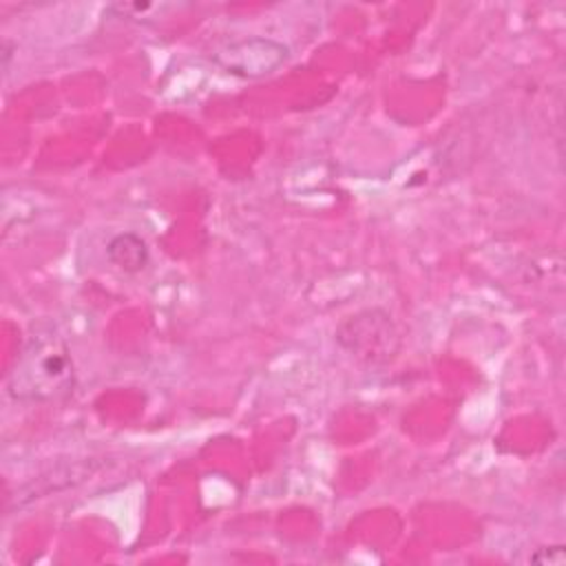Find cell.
Wrapping results in <instances>:
<instances>
[{
    "mask_svg": "<svg viewBox=\"0 0 566 566\" xmlns=\"http://www.w3.org/2000/svg\"><path fill=\"white\" fill-rule=\"evenodd\" d=\"M73 380L69 349L51 336H35L20 352L7 378L13 400L42 402L66 391Z\"/></svg>",
    "mask_w": 566,
    "mask_h": 566,
    "instance_id": "obj_1",
    "label": "cell"
},
{
    "mask_svg": "<svg viewBox=\"0 0 566 566\" xmlns=\"http://www.w3.org/2000/svg\"><path fill=\"white\" fill-rule=\"evenodd\" d=\"M287 60V46L270 38H250L234 42L214 55V62L239 77H263Z\"/></svg>",
    "mask_w": 566,
    "mask_h": 566,
    "instance_id": "obj_3",
    "label": "cell"
},
{
    "mask_svg": "<svg viewBox=\"0 0 566 566\" xmlns=\"http://www.w3.org/2000/svg\"><path fill=\"white\" fill-rule=\"evenodd\" d=\"M336 338L347 352L367 363H385L394 358L400 345V334L391 316L382 310H365L347 318L338 327Z\"/></svg>",
    "mask_w": 566,
    "mask_h": 566,
    "instance_id": "obj_2",
    "label": "cell"
},
{
    "mask_svg": "<svg viewBox=\"0 0 566 566\" xmlns=\"http://www.w3.org/2000/svg\"><path fill=\"white\" fill-rule=\"evenodd\" d=\"M108 261L124 272H142L148 265L146 241L135 232L117 234L106 245Z\"/></svg>",
    "mask_w": 566,
    "mask_h": 566,
    "instance_id": "obj_4",
    "label": "cell"
}]
</instances>
